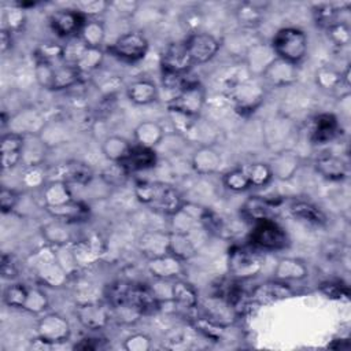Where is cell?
Instances as JSON below:
<instances>
[{"label":"cell","mask_w":351,"mask_h":351,"mask_svg":"<svg viewBox=\"0 0 351 351\" xmlns=\"http://www.w3.org/2000/svg\"><path fill=\"white\" fill-rule=\"evenodd\" d=\"M134 195L143 206L163 215H174L184 206L181 193L162 181H138L134 185Z\"/></svg>","instance_id":"cell-1"},{"label":"cell","mask_w":351,"mask_h":351,"mask_svg":"<svg viewBox=\"0 0 351 351\" xmlns=\"http://www.w3.org/2000/svg\"><path fill=\"white\" fill-rule=\"evenodd\" d=\"M270 47L277 58L298 64L307 55L308 40L298 27H282L273 36Z\"/></svg>","instance_id":"cell-2"},{"label":"cell","mask_w":351,"mask_h":351,"mask_svg":"<svg viewBox=\"0 0 351 351\" xmlns=\"http://www.w3.org/2000/svg\"><path fill=\"white\" fill-rule=\"evenodd\" d=\"M32 259L30 265L41 284L52 288H60L67 282L69 274L58 261L56 247H41L33 252Z\"/></svg>","instance_id":"cell-3"},{"label":"cell","mask_w":351,"mask_h":351,"mask_svg":"<svg viewBox=\"0 0 351 351\" xmlns=\"http://www.w3.org/2000/svg\"><path fill=\"white\" fill-rule=\"evenodd\" d=\"M263 255L252 245H233L228 254L229 274L240 281L258 276L263 269Z\"/></svg>","instance_id":"cell-4"},{"label":"cell","mask_w":351,"mask_h":351,"mask_svg":"<svg viewBox=\"0 0 351 351\" xmlns=\"http://www.w3.org/2000/svg\"><path fill=\"white\" fill-rule=\"evenodd\" d=\"M228 97L241 114L254 112L265 99V86L259 77H248L230 84Z\"/></svg>","instance_id":"cell-5"},{"label":"cell","mask_w":351,"mask_h":351,"mask_svg":"<svg viewBox=\"0 0 351 351\" xmlns=\"http://www.w3.org/2000/svg\"><path fill=\"white\" fill-rule=\"evenodd\" d=\"M248 240L250 245L259 251H278L288 245V234L276 221L255 222Z\"/></svg>","instance_id":"cell-6"},{"label":"cell","mask_w":351,"mask_h":351,"mask_svg":"<svg viewBox=\"0 0 351 351\" xmlns=\"http://www.w3.org/2000/svg\"><path fill=\"white\" fill-rule=\"evenodd\" d=\"M148 47V40L141 33L132 30L117 37L108 47V52L119 60L136 63L147 55Z\"/></svg>","instance_id":"cell-7"},{"label":"cell","mask_w":351,"mask_h":351,"mask_svg":"<svg viewBox=\"0 0 351 351\" xmlns=\"http://www.w3.org/2000/svg\"><path fill=\"white\" fill-rule=\"evenodd\" d=\"M206 104V89L197 81L189 82L169 103L167 108L189 117H199Z\"/></svg>","instance_id":"cell-8"},{"label":"cell","mask_w":351,"mask_h":351,"mask_svg":"<svg viewBox=\"0 0 351 351\" xmlns=\"http://www.w3.org/2000/svg\"><path fill=\"white\" fill-rule=\"evenodd\" d=\"M37 337L52 346L66 341L70 337V322L58 313H49L41 317L36 326Z\"/></svg>","instance_id":"cell-9"},{"label":"cell","mask_w":351,"mask_h":351,"mask_svg":"<svg viewBox=\"0 0 351 351\" xmlns=\"http://www.w3.org/2000/svg\"><path fill=\"white\" fill-rule=\"evenodd\" d=\"M184 41L193 64H204L210 62L221 48V43L215 36L203 32L188 34Z\"/></svg>","instance_id":"cell-10"},{"label":"cell","mask_w":351,"mask_h":351,"mask_svg":"<svg viewBox=\"0 0 351 351\" xmlns=\"http://www.w3.org/2000/svg\"><path fill=\"white\" fill-rule=\"evenodd\" d=\"M193 66L185 41H174L166 45L160 55L162 73L186 74Z\"/></svg>","instance_id":"cell-11"},{"label":"cell","mask_w":351,"mask_h":351,"mask_svg":"<svg viewBox=\"0 0 351 351\" xmlns=\"http://www.w3.org/2000/svg\"><path fill=\"white\" fill-rule=\"evenodd\" d=\"M86 19L88 18L75 8H63L51 14L49 26L58 36L70 40L78 37Z\"/></svg>","instance_id":"cell-12"},{"label":"cell","mask_w":351,"mask_h":351,"mask_svg":"<svg viewBox=\"0 0 351 351\" xmlns=\"http://www.w3.org/2000/svg\"><path fill=\"white\" fill-rule=\"evenodd\" d=\"M75 317L85 329L100 330L110 322L111 311L100 302L86 300L75 306Z\"/></svg>","instance_id":"cell-13"},{"label":"cell","mask_w":351,"mask_h":351,"mask_svg":"<svg viewBox=\"0 0 351 351\" xmlns=\"http://www.w3.org/2000/svg\"><path fill=\"white\" fill-rule=\"evenodd\" d=\"M280 211L281 208L278 202L256 195L250 196L241 206V215L254 223L262 221H276Z\"/></svg>","instance_id":"cell-14"},{"label":"cell","mask_w":351,"mask_h":351,"mask_svg":"<svg viewBox=\"0 0 351 351\" xmlns=\"http://www.w3.org/2000/svg\"><path fill=\"white\" fill-rule=\"evenodd\" d=\"M293 293V289L287 282L274 278L256 285L250 293V300L255 304L265 306L292 298Z\"/></svg>","instance_id":"cell-15"},{"label":"cell","mask_w":351,"mask_h":351,"mask_svg":"<svg viewBox=\"0 0 351 351\" xmlns=\"http://www.w3.org/2000/svg\"><path fill=\"white\" fill-rule=\"evenodd\" d=\"M159 299L154 289L140 285V284H130L128 291V302L126 306L132 307L140 315L154 314L159 310Z\"/></svg>","instance_id":"cell-16"},{"label":"cell","mask_w":351,"mask_h":351,"mask_svg":"<svg viewBox=\"0 0 351 351\" xmlns=\"http://www.w3.org/2000/svg\"><path fill=\"white\" fill-rule=\"evenodd\" d=\"M261 78L271 86H288L296 82L298 80V67L293 63H289L284 59L276 58L263 71Z\"/></svg>","instance_id":"cell-17"},{"label":"cell","mask_w":351,"mask_h":351,"mask_svg":"<svg viewBox=\"0 0 351 351\" xmlns=\"http://www.w3.org/2000/svg\"><path fill=\"white\" fill-rule=\"evenodd\" d=\"M147 270L154 278L159 281L176 280L184 273V262L171 254H166L148 259Z\"/></svg>","instance_id":"cell-18"},{"label":"cell","mask_w":351,"mask_h":351,"mask_svg":"<svg viewBox=\"0 0 351 351\" xmlns=\"http://www.w3.org/2000/svg\"><path fill=\"white\" fill-rule=\"evenodd\" d=\"M199 226L193 228L189 232H178V230L169 232V254L177 256L182 262L195 256L199 248V244L196 243V239H195V232Z\"/></svg>","instance_id":"cell-19"},{"label":"cell","mask_w":351,"mask_h":351,"mask_svg":"<svg viewBox=\"0 0 351 351\" xmlns=\"http://www.w3.org/2000/svg\"><path fill=\"white\" fill-rule=\"evenodd\" d=\"M267 165L271 170L273 178L287 181L296 174L300 166V158L292 149H281L271 156Z\"/></svg>","instance_id":"cell-20"},{"label":"cell","mask_w":351,"mask_h":351,"mask_svg":"<svg viewBox=\"0 0 351 351\" xmlns=\"http://www.w3.org/2000/svg\"><path fill=\"white\" fill-rule=\"evenodd\" d=\"M25 144V136L7 132L1 136L0 154H1V169L8 170L22 162V149Z\"/></svg>","instance_id":"cell-21"},{"label":"cell","mask_w":351,"mask_h":351,"mask_svg":"<svg viewBox=\"0 0 351 351\" xmlns=\"http://www.w3.org/2000/svg\"><path fill=\"white\" fill-rule=\"evenodd\" d=\"M221 154L213 145H200L192 155L191 165L200 176L215 174L221 169Z\"/></svg>","instance_id":"cell-22"},{"label":"cell","mask_w":351,"mask_h":351,"mask_svg":"<svg viewBox=\"0 0 351 351\" xmlns=\"http://www.w3.org/2000/svg\"><path fill=\"white\" fill-rule=\"evenodd\" d=\"M138 250L147 258H158L169 254V232L148 230L138 239Z\"/></svg>","instance_id":"cell-23"},{"label":"cell","mask_w":351,"mask_h":351,"mask_svg":"<svg viewBox=\"0 0 351 351\" xmlns=\"http://www.w3.org/2000/svg\"><path fill=\"white\" fill-rule=\"evenodd\" d=\"M339 133V121L330 112H322L313 119L310 138L314 144H326Z\"/></svg>","instance_id":"cell-24"},{"label":"cell","mask_w":351,"mask_h":351,"mask_svg":"<svg viewBox=\"0 0 351 351\" xmlns=\"http://www.w3.org/2000/svg\"><path fill=\"white\" fill-rule=\"evenodd\" d=\"M71 250L78 267H85L96 263L103 254V245L99 237H89L86 240L74 241L71 244Z\"/></svg>","instance_id":"cell-25"},{"label":"cell","mask_w":351,"mask_h":351,"mask_svg":"<svg viewBox=\"0 0 351 351\" xmlns=\"http://www.w3.org/2000/svg\"><path fill=\"white\" fill-rule=\"evenodd\" d=\"M314 169L325 180L329 181H343L348 174L347 163L336 155H322L315 159Z\"/></svg>","instance_id":"cell-26"},{"label":"cell","mask_w":351,"mask_h":351,"mask_svg":"<svg viewBox=\"0 0 351 351\" xmlns=\"http://www.w3.org/2000/svg\"><path fill=\"white\" fill-rule=\"evenodd\" d=\"M247 67L252 77H259L263 74L266 67L277 58L270 47L266 44H254L247 51Z\"/></svg>","instance_id":"cell-27"},{"label":"cell","mask_w":351,"mask_h":351,"mask_svg":"<svg viewBox=\"0 0 351 351\" xmlns=\"http://www.w3.org/2000/svg\"><path fill=\"white\" fill-rule=\"evenodd\" d=\"M128 99L137 106H147L158 100L159 89L151 80H137L126 88Z\"/></svg>","instance_id":"cell-28"},{"label":"cell","mask_w":351,"mask_h":351,"mask_svg":"<svg viewBox=\"0 0 351 351\" xmlns=\"http://www.w3.org/2000/svg\"><path fill=\"white\" fill-rule=\"evenodd\" d=\"M289 213L293 218L311 226H324L326 223V215L315 204L306 200H296L289 206Z\"/></svg>","instance_id":"cell-29"},{"label":"cell","mask_w":351,"mask_h":351,"mask_svg":"<svg viewBox=\"0 0 351 351\" xmlns=\"http://www.w3.org/2000/svg\"><path fill=\"white\" fill-rule=\"evenodd\" d=\"M156 160L158 158L154 148H147L134 144L126 159L122 162V165L129 170V173H133L152 169L156 165Z\"/></svg>","instance_id":"cell-30"},{"label":"cell","mask_w":351,"mask_h":351,"mask_svg":"<svg viewBox=\"0 0 351 351\" xmlns=\"http://www.w3.org/2000/svg\"><path fill=\"white\" fill-rule=\"evenodd\" d=\"M308 276V267L303 261L296 258H282L277 262L274 269V278L289 282L302 281Z\"/></svg>","instance_id":"cell-31"},{"label":"cell","mask_w":351,"mask_h":351,"mask_svg":"<svg viewBox=\"0 0 351 351\" xmlns=\"http://www.w3.org/2000/svg\"><path fill=\"white\" fill-rule=\"evenodd\" d=\"M133 137L137 145L155 149V147L163 140L165 130L155 121H143L134 128Z\"/></svg>","instance_id":"cell-32"},{"label":"cell","mask_w":351,"mask_h":351,"mask_svg":"<svg viewBox=\"0 0 351 351\" xmlns=\"http://www.w3.org/2000/svg\"><path fill=\"white\" fill-rule=\"evenodd\" d=\"M67 184L88 185L93 180V170L81 160H69L60 167V178Z\"/></svg>","instance_id":"cell-33"},{"label":"cell","mask_w":351,"mask_h":351,"mask_svg":"<svg viewBox=\"0 0 351 351\" xmlns=\"http://www.w3.org/2000/svg\"><path fill=\"white\" fill-rule=\"evenodd\" d=\"M49 215L55 219H60L63 222H77L85 219L89 214V207L81 200H70L62 206L45 208Z\"/></svg>","instance_id":"cell-34"},{"label":"cell","mask_w":351,"mask_h":351,"mask_svg":"<svg viewBox=\"0 0 351 351\" xmlns=\"http://www.w3.org/2000/svg\"><path fill=\"white\" fill-rule=\"evenodd\" d=\"M171 300L176 306L184 310H192L197 306L199 298L196 289L186 281L176 278L170 287Z\"/></svg>","instance_id":"cell-35"},{"label":"cell","mask_w":351,"mask_h":351,"mask_svg":"<svg viewBox=\"0 0 351 351\" xmlns=\"http://www.w3.org/2000/svg\"><path fill=\"white\" fill-rule=\"evenodd\" d=\"M73 199L74 197L69 188V184L62 180L51 181V182L45 184L43 188V200H44L45 208L62 206Z\"/></svg>","instance_id":"cell-36"},{"label":"cell","mask_w":351,"mask_h":351,"mask_svg":"<svg viewBox=\"0 0 351 351\" xmlns=\"http://www.w3.org/2000/svg\"><path fill=\"white\" fill-rule=\"evenodd\" d=\"M132 144L121 136H108L101 143V152L108 162L122 163L132 149Z\"/></svg>","instance_id":"cell-37"},{"label":"cell","mask_w":351,"mask_h":351,"mask_svg":"<svg viewBox=\"0 0 351 351\" xmlns=\"http://www.w3.org/2000/svg\"><path fill=\"white\" fill-rule=\"evenodd\" d=\"M41 230L44 239L49 245L62 247L74 243L71 232L67 228V222H63L60 219H53L52 222L44 225Z\"/></svg>","instance_id":"cell-38"},{"label":"cell","mask_w":351,"mask_h":351,"mask_svg":"<svg viewBox=\"0 0 351 351\" xmlns=\"http://www.w3.org/2000/svg\"><path fill=\"white\" fill-rule=\"evenodd\" d=\"M47 144L40 137V134H30L25 136V144L22 149V162L26 166H36L43 165L44 160V149Z\"/></svg>","instance_id":"cell-39"},{"label":"cell","mask_w":351,"mask_h":351,"mask_svg":"<svg viewBox=\"0 0 351 351\" xmlns=\"http://www.w3.org/2000/svg\"><path fill=\"white\" fill-rule=\"evenodd\" d=\"M82 74L75 66L60 62L53 66V86L52 90H62L75 85Z\"/></svg>","instance_id":"cell-40"},{"label":"cell","mask_w":351,"mask_h":351,"mask_svg":"<svg viewBox=\"0 0 351 351\" xmlns=\"http://www.w3.org/2000/svg\"><path fill=\"white\" fill-rule=\"evenodd\" d=\"M315 81L322 89L326 90H337L341 85L350 86L348 69L344 74H341L332 67H321L315 74Z\"/></svg>","instance_id":"cell-41"},{"label":"cell","mask_w":351,"mask_h":351,"mask_svg":"<svg viewBox=\"0 0 351 351\" xmlns=\"http://www.w3.org/2000/svg\"><path fill=\"white\" fill-rule=\"evenodd\" d=\"M78 37L88 45L95 48H101L106 38L104 25L97 19H86Z\"/></svg>","instance_id":"cell-42"},{"label":"cell","mask_w":351,"mask_h":351,"mask_svg":"<svg viewBox=\"0 0 351 351\" xmlns=\"http://www.w3.org/2000/svg\"><path fill=\"white\" fill-rule=\"evenodd\" d=\"M192 325L196 332H199L207 340H213V341H219L222 339V336L225 335V329H226L225 325H222L206 315L193 319Z\"/></svg>","instance_id":"cell-43"},{"label":"cell","mask_w":351,"mask_h":351,"mask_svg":"<svg viewBox=\"0 0 351 351\" xmlns=\"http://www.w3.org/2000/svg\"><path fill=\"white\" fill-rule=\"evenodd\" d=\"M104 52L101 48H95V47H85L84 51L81 52L80 58L75 62V67L80 70L81 74L92 73L95 71L103 62Z\"/></svg>","instance_id":"cell-44"},{"label":"cell","mask_w":351,"mask_h":351,"mask_svg":"<svg viewBox=\"0 0 351 351\" xmlns=\"http://www.w3.org/2000/svg\"><path fill=\"white\" fill-rule=\"evenodd\" d=\"M262 8L255 3H243L236 10V18L244 27H255L262 21Z\"/></svg>","instance_id":"cell-45"},{"label":"cell","mask_w":351,"mask_h":351,"mask_svg":"<svg viewBox=\"0 0 351 351\" xmlns=\"http://www.w3.org/2000/svg\"><path fill=\"white\" fill-rule=\"evenodd\" d=\"M222 182L229 191L233 192H243L251 188V182L244 167H234L225 173L222 177Z\"/></svg>","instance_id":"cell-46"},{"label":"cell","mask_w":351,"mask_h":351,"mask_svg":"<svg viewBox=\"0 0 351 351\" xmlns=\"http://www.w3.org/2000/svg\"><path fill=\"white\" fill-rule=\"evenodd\" d=\"M251 182V186H266L271 180L273 174L267 163L256 162L244 167Z\"/></svg>","instance_id":"cell-47"},{"label":"cell","mask_w":351,"mask_h":351,"mask_svg":"<svg viewBox=\"0 0 351 351\" xmlns=\"http://www.w3.org/2000/svg\"><path fill=\"white\" fill-rule=\"evenodd\" d=\"M27 292H29V288L23 284H19V282L10 284L3 292V302L8 307L23 308L27 298Z\"/></svg>","instance_id":"cell-48"},{"label":"cell","mask_w":351,"mask_h":351,"mask_svg":"<svg viewBox=\"0 0 351 351\" xmlns=\"http://www.w3.org/2000/svg\"><path fill=\"white\" fill-rule=\"evenodd\" d=\"M129 170L122 163L110 162L108 166H106L101 171V178L107 185L111 186H121L126 182L129 177Z\"/></svg>","instance_id":"cell-49"},{"label":"cell","mask_w":351,"mask_h":351,"mask_svg":"<svg viewBox=\"0 0 351 351\" xmlns=\"http://www.w3.org/2000/svg\"><path fill=\"white\" fill-rule=\"evenodd\" d=\"M37 62L56 64L63 62V45L56 43H43L36 49Z\"/></svg>","instance_id":"cell-50"},{"label":"cell","mask_w":351,"mask_h":351,"mask_svg":"<svg viewBox=\"0 0 351 351\" xmlns=\"http://www.w3.org/2000/svg\"><path fill=\"white\" fill-rule=\"evenodd\" d=\"M48 308V298L40 288H29L27 298L22 310L33 314H40Z\"/></svg>","instance_id":"cell-51"},{"label":"cell","mask_w":351,"mask_h":351,"mask_svg":"<svg viewBox=\"0 0 351 351\" xmlns=\"http://www.w3.org/2000/svg\"><path fill=\"white\" fill-rule=\"evenodd\" d=\"M21 181L29 189L44 188V185H45V170L43 169L41 165L26 166Z\"/></svg>","instance_id":"cell-52"},{"label":"cell","mask_w":351,"mask_h":351,"mask_svg":"<svg viewBox=\"0 0 351 351\" xmlns=\"http://www.w3.org/2000/svg\"><path fill=\"white\" fill-rule=\"evenodd\" d=\"M25 10L18 7L16 4H12L8 10L4 11V15H3V21H4V25H3V29H7L10 32H18L21 30V27L25 25Z\"/></svg>","instance_id":"cell-53"},{"label":"cell","mask_w":351,"mask_h":351,"mask_svg":"<svg viewBox=\"0 0 351 351\" xmlns=\"http://www.w3.org/2000/svg\"><path fill=\"white\" fill-rule=\"evenodd\" d=\"M110 8V3L104 0H85L75 3V10H78L84 16L88 19H93V16H97L107 11Z\"/></svg>","instance_id":"cell-54"},{"label":"cell","mask_w":351,"mask_h":351,"mask_svg":"<svg viewBox=\"0 0 351 351\" xmlns=\"http://www.w3.org/2000/svg\"><path fill=\"white\" fill-rule=\"evenodd\" d=\"M53 66L51 63L45 62H36L34 67V75L36 81L45 89H51L53 86Z\"/></svg>","instance_id":"cell-55"},{"label":"cell","mask_w":351,"mask_h":351,"mask_svg":"<svg viewBox=\"0 0 351 351\" xmlns=\"http://www.w3.org/2000/svg\"><path fill=\"white\" fill-rule=\"evenodd\" d=\"M151 347V339L144 333H133L123 341V348L126 351H148Z\"/></svg>","instance_id":"cell-56"},{"label":"cell","mask_w":351,"mask_h":351,"mask_svg":"<svg viewBox=\"0 0 351 351\" xmlns=\"http://www.w3.org/2000/svg\"><path fill=\"white\" fill-rule=\"evenodd\" d=\"M329 38L336 44V45H347L350 43V27L347 22L344 23H337L326 29Z\"/></svg>","instance_id":"cell-57"},{"label":"cell","mask_w":351,"mask_h":351,"mask_svg":"<svg viewBox=\"0 0 351 351\" xmlns=\"http://www.w3.org/2000/svg\"><path fill=\"white\" fill-rule=\"evenodd\" d=\"M18 200H19V195H18V192L15 189L5 188V186L1 188V192H0V208H1V213H4V214L11 213L16 207Z\"/></svg>","instance_id":"cell-58"},{"label":"cell","mask_w":351,"mask_h":351,"mask_svg":"<svg viewBox=\"0 0 351 351\" xmlns=\"http://www.w3.org/2000/svg\"><path fill=\"white\" fill-rule=\"evenodd\" d=\"M319 291L330 299L348 298V289L337 281H325L319 285Z\"/></svg>","instance_id":"cell-59"},{"label":"cell","mask_w":351,"mask_h":351,"mask_svg":"<svg viewBox=\"0 0 351 351\" xmlns=\"http://www.w3.org/2000/svg\"><path fill=\"white\" fill-rule=\"evenodd\" d=\"M0 270H1V276L4 278H15L18 276L19 271V266L18 262L15 259V256L12 254H3L1 255V263H0Z\"/></svg>","instance_id":"cell-60"},{"label":"cell","mask_w":351,"mask_h":351,"mask_svg":"<svg viewBox=\"0 0 351 351\" xmlns=\"http://www.w3.org/2000/svg\"><path fill=\"white\" fill-rule=\"evenodd\" d=\"M181 21H182L181 23L184 25V27L188 29L189 34L200 32L199 26L202 25V16L197 12V10H188L186 12H184Z\"/></svg>","instance_id":"cell-61"},{"label":"cell","mask_w":351,"mask_h":351,"mask_svg":"<svg viewBox=\"0 0 351 351\" xmlns=\"http://www.w3.org/2000/svg\"><path fill=\"white\" fill-rule=\"evenodd\" d=\"M104 339L99 337H82L78 343L74 344L75 350H84V351H96L104 348Z\"/></svg>","instance_id":"cell-62"},{"label":"cell","mask_w":351,"mask_h":351,"mask_svg":"<svg viewBox=\"0 0 351 351\" xmlns=\"http://www.w3.org/2000/svg\"><path fill=\"white\" fill-rule=\"evenodd\" d=\"M138 4L136 1H128V0H121V1H111L110 8L114 11L121 12L122 15H130L137 10Z\"/></svg>","instance_id":"cell-63"},{"label":"cell","mask_w":351,"mask_h":351,"mask_svg":"<svg viewBox=\"0 0 351 351\" xmlns=\"http://www.w3.org/2000/svg\"><path fill=\"white\" fill-rule=\"evenodd\" d=\"M12 47V32L3 29L0 32V51L1 53H5Z\"/></svg>","instance_id":"cell-64"}]
</instances>
